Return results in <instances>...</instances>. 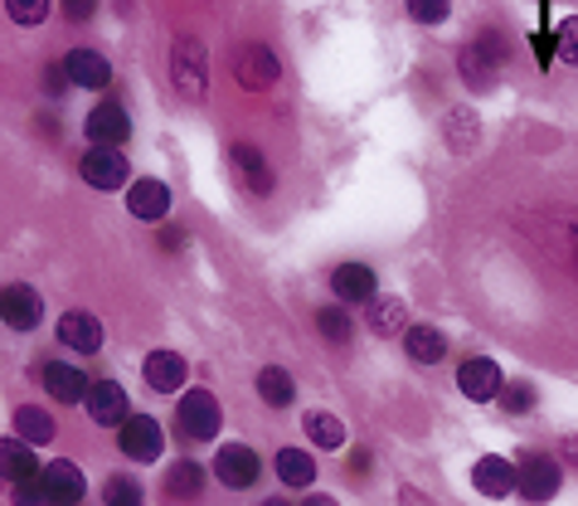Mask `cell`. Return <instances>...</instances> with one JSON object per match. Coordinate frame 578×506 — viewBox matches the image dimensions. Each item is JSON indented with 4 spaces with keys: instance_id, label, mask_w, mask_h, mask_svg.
<instances>
[{
    "instance_id": "obj_1",
    "label": "cell",
    "mask_w": 578,
    "mask_h": 506,
    "mask_svg": "<svg viewBox=\"0 0 578 506\" xmlns=\"http://www.w3.org/2000/svg\"><path fill=\"white\" fill-rule=\"evenodd\" d=\"M170 78H175V93L185 103H204L209 93V64H204V44L195 35H180L170 49Z\"/></svg>"
},
{
    "instance_id": "obj_2",
    "label": "cell",
    "mask_w": 578,
    "mask_h": 506,
    "mask_svg": "<svg viewBox=\"0 0 578 506\" xmlns=\"http://www.w3.org/2000/svg\"><path fill=\"white\" fill-rule=\"evenodd\" d=\"M515 492L525 497L530 506H544V502H554V492H559V463H554L549 453H525L520 458V468H515Z\"/></svg>"
},
{
    "instance_id": "obj_3",
    "label": "cell",
    "mask_w": 578,
    "mask_h": 506,
    "mask_svg": "<svg viewBox=\"0 0 578 506\" xmlns=\"http://www.w3.org/2000/svg\"><path fill=\"white\" fill-rule=\"evenodd\" d=\"M277 74H282V64H277V54H272L268 44H243V49H238L234 78L248 88V93H268V88L277 83Z\"/></svg>"
},
{
    "instance_id": "obj_4",
    "label": "cell",
    "mask_w": 578,
    "mask_h": 506,
    "mask_svg": "<svg viewBox=\"0 0 578 506\" xmlns=\"http://www.w3.org/2000/svg\"><path fill=\"white\" fill-rule=\"evenodd\" d=\"M180 434H185L190 443H209V438L219 434V400H214L209 390H190V395L180 400Z\"/></svg>"
},
{
    "instance_id": "obj_5",
    "label": "cell",
    "mask_w": 578,
    "mask_h": 506,
    "mask_svg": "<svg viewBox=\"0 0 578 506\" xmlns=\"http://www.w3.org/2000/svg\"><path fill=\"white\" fill-rule=\"evenodd\" d=\"M78 171H83V181L93 190H117V185H127L132 166H127V156H122V146H93Z\"/></svg>"
},
{
    "instance_id": "obj_6",
    "label": "cell",
    "mask_w": 578,
    "mask_h": 506,
    "mask_svg": "<svg viewBox=\"0 0 578 506\" xmlns=\"http://www.w3.org/2000/svg\"><path fill=\"white\" fill-rule=\"evenodd\" d=\"M258 472H263V463H258V453H253V448H243V443L219 448V458H214V477H219L229 492L253 487Z\"/></svg>"
},
{
    "instance_id": "obj_7",
    "label": "cell",
    "mask_w": 578,
    "mask_h": 506,
    "mask_svg": "<svg viewBox=\"0 0 578 506\" xmlns=\"http://www.w3.org/2000/svg\"><path fill=\"white\" fill-rule=\"evenodd\" d=\"M457 385H462V395L467 400L486 404V400L501 395L506 375H501V366H496L491 356H472V361H462V370H457Z\"/></svg>"
},
{
    "instance_id": "obj_8",
    "label": "cell",
    "mask_w": 578,
    "mask_h": 506,
    "mask_svg": "<svg viewBox=\"0 0 578 506\" xmlns=\"http://www.w3.org/2000/svg\"><path fill=\"white\" fill-rule=\"evenodd\" d=\"M161 424L151 419V414H127V424H122V453L132 458V463H151V458H161Z\"/></svg>"
},
{
    "instance_id": "obj_9",
    "label": "cell",
    "mask_w": 578,
    "mask_h": 506,
    "mask_svg": "<svg viewBox=\"0 0 578 506\" xmlns=\"http://www.w3.org/2000/svg\"><path fill=\"white\" fill-rule=\"evenodd\" d=\"M83 404H88V414H93V424H102V429H112V424L122 429V424H127V409H132L127 390H122L117 380H98Z\"/></svg>"
},
{
    "instance_id": "obj_10",
    "label": "cell",
    "mask_w": 578,
    "mask_h": 506,
    "mask_svg": "<svg viewBox=\"0 0 578 506\" xmlns=\"http://www.w3.org/2000/svg\"><path fill=\"white\" fill-rule=\"evenodd\" d=\"M39 312H44V302L30 283L5 288V297H0V322L15 326V331H34V326H39Z\"/></svg>"
},
{
    "instance_id": "obj_11",
    "label": "cell",
    "mask_w": 578,
    "mask_h": 506,
    "mask_svg": "<svg viewBox=\"0 0 578 506\" xmlns=\"http://www.w3.org/2000/svg\"><path fill=\"white\" fill-rule=\"evenodd\" d=\"M88 137H93V146H122L132 137V117L127 108L117 103H98L93 112H88Z\"/></svg>"
},
{
    "instance_id": "obj_12",
    "label": "cell",
    "mask_w": 578,
    "mask_h": 506,
    "mask_svg": "<svg viewBox=\"0 0 578 506\" xmlns=\"http://www.w3.org/2000/svg\"><path fill=\"white\" fill-rule=\"evenodd\" d=\"M59 341L78 356H93V351H102V326H98L93 312H64L59 317Z\"/></svg>"
},
{
    "instance_id": "obj_13",
    "label": "cell",
    "mask_w": 578,
    "mask_h": 506,
    "mask_svg": "<svg viewBox=\"0 0 578 506\" xmlns=\"http://www.w3.org/2000/svg\"><path fill=\"white\" fill-rule=\"evenodd\" d=\"M64 78L68 83H78V88H107L112 64L102 59L98 49H68L64 54Z\"/></svg>"
},
{
    "instance_id": "obj_14",
    "label": "cell",
    "mask_w": 578,
    "mask_h": 506,
    "mask_svg": "<svg viewBox=\"0 0 578 506\" xmlns=\"http://www.w3.org/2000/svg\"><path fill=\"white\" fill-rule=\"evenodd\" d=\"M39 482H44V492H49L59 506H78L83 502V492H88V482H83V472H78L68 458H59V463H49L39 472Z\"/></svg>"
},
{
    "instance_id": "obj_15",
    "label": "cell",
    "mask_w": 578,
    "mask_h": 506,
    "mask_svg": "<svg viewBox=\"0 0 578 506\" xmlns=\"http://www.w3.org/2000/svg\"><path fill=\"white\" fill-rule=\"evenodd\" d=\"M141 375H146V385H151V390L175 395V390L185 385L190 366H185V356H175V351H151V356H146V366H141Z\"/></svg>"
},
{
    "instance_id": "obj_16",
    "label": "cell",
    "mask_w": 578,
    "mask_h": 506,
    "mask_svg": "<svg viewBox=\"0 0 578 506\" xmlns=\"http://www.w3.org/2000/svg\"><path fill=\"white\" fill-rule=\"evenodd\" d=\"M39 375H44V390H49V395L59 400V404H78V400H88V390H93L83 370L64 366V361H49V366L39 370Z\"/></svg>"
},
{
    "instance_id": "obj_17",
    "label": "cell",
    "mask_w": 578,
    "mask_h": 506,
    "mask_svg": "<svg viewBox=\"0 0 578 506\" xmlns=\"http://www.w3.org/2000/svg\"><path fill=\"white\" fill-rule=\"evenodd\" d=\"M127 210L136 220H146V224H161L170 215V190L161 181H136L127 190Z\"/></svg>"
},
{
    "instance_id": "obj_18",
    "label": "cell",
    "mask_w": 578,
    "mask_h": 506,
    "mask_svg": "<svg viewBox=\"0 0 578 506\" xmlns=\"http://www.w3.org/2000/svg\"><path fill=\"white\" fill-rule=\"evenodd\" d=\"M442 137H447L452 156H467V151H476V137H481V117H476L472 108H452L447 117H442Z\"/></svg>"
},
{
    "instance_id": "obj_19",
    "label": "cell",
    "mask_w": 578,
    "mask_h": 506,
    "mask_svg": "<svg viewBox=\"0 0 578 506\" xmlns=\"http://www.w3.org/2000/svg\"><path fill=\"white\" fill-rule=\"evenodd\" d=\"M472 482L481 497H510V492H515V468H510L506 458H481V463L472 468Z\"/></svg>"
},
{
    "instance_id": "obj_20",
    "label": "cell",
    "mask_w": 578,
    "mask_h": 506,
    "mask_svg": "<svg viewBox=\"0 0 578 506\" xmlns=\"http://www.w3.org/2000/svg\"><path fill=\"white\" fill-rule=\"evenodd\" d=\"M331 292L340 302H370L374 297V273L365 263H340L331 273Z\"/></svg>"
},
{
    "instance_id": "obj_21",
    "label": "cell",
    "mask_w": 578,
    "mask_h": 506,
    "mask_svg": "<svg viewBox=\"0 0 578 506\" xmlns=\"http://www.w3.org/2000/svg\"><path fill=\"white\" fill-rule=\"evenodd\" d=\"M404 351L413 356L418 366H433L447 356V341H442L438 326H404Z\"/></svg>"
},
{
    "instance_id": "obj_22",
    "label": "cell",
    "mask_w": 578,
    "mask_h": 506,
    "mask_svg": "<svg viewBox=\"0 0 578 506\" xmlns=\"http://www.w3.org/2000/svg\"><path fill=\"white\" fill-rule=\"evenodd\" d=\"M229 156L238 161V171H243V185L253 190V195H268V190H272V171H268L263 151H258V146H248V142H234Z\"/></svg>"
},
{
    "instance_id": "obj_23",
    "label": "cell",
    "mask_w": 578,
    "mask_h": 506,
    "mask_svg": "<svg viewBox=\"0 0 578 506\" xmlns=\"http://www.w3.org/2000/svg\"><path fill=\"white\" fill-rule=\"evenodd\" d=\"M0 477L5 482H30L34 477V448L20 438H0Z\"/></svg>"
},
{
    "instance_id": "obj_24",
    "label": "cell",
    "mask_w": 578,
    "mask_h": 506,
    "mask_svg": "<svg viewBox=\"0 0 578 506\" xmlns=\"http://www.w3.org/2000/svg\"><path fill=\"white\" fill-rule=\"evenodd\" d=\"M272 468H277V477L287 482V487H311L316 482V458L306 453V448H282Z\"/></svg>"
},
{
    "instance_id": "obj_25",
    "label": "cell",
    "mask_w": 578,
    "mask_h": 506,
    "mask_svg": "<svg viewBox=\"0 0 578 506\" xmlns=\"http://www.w3.org/2000/svg\"><path fill=\"white\" fill-rule=\"evenodd\" d=\"M404 302L399 297H370V331L374 336H404Z\"/></svg>"
},
{
    "instance_id": "obj_26",
    "label": "cell",
    "mask_w": 578,
    "mask_h": 506,
    "mask_svg": "<svg viewBox=\"0 0 578 506\" xmlns=\"http://www.w3.org/2000/svg\"><path fill=\"white\" fill-rule=\"evenodd\" d=\"M258 395H263V400L272 404V409H287V404L297 400V385H292L287 370L268 366V370H258Z\"/></svg>"
},
{
    "instance_id": "obj_27",
    "label": "cell",
    "mask_w": 578,
    "mask_h": 506,
    "mask_svg": "<svg viewBox=\"0 0 578 506\" xmlns=\"http://www.w3.org/2000/svg\"><path fill=\"white\" fill-rule=\"evenodd\" d=\"M306 438H311L316 448H345V424H340L336 414L316 409V414H306Z\"/></svg>"
},
{
    "instance_id": "obj_28",
    "label": "cell",
    "mask_w": 578,
    "mask_h": 506,
    "mask_svg": "<svg viewBox=\"0 0 578 506\" xmlns=\"http://www.w3.org/2000/svg\"><path fill=\"white\" fill-rule=\"evenodd\" d=\"M15 434L25 438V443H49V438H54V419L44 409H34V404H25V409H15Z\"/></svg>"
},
{
    "instance_id": "obj_29",
    "label": "cell",
    "mask_w": 578,
    "mask_h": 506,
    "mask_svg": "<svg viewBox=\"0 0 578 506\" xmlns=\"http://www.w3.org/2000/svg\"><path fill=\"white\" fill-rule=\"evenodd\" d=\"M5 10L15 25H44L49 20V0H5Z\"/></svg>"
},
{
    "instance_id": "obj_30",
    "label": "cell",
    "mask_w": 578,
    "mask_h": 506,
    "mask_svg": "<svg viewBox=\"0 0 578 506\" xmlns=\"http://www.w3.org/2000/svg\"><path fill=\"white\" fill-rule=\"evenodd\" d=\"M102 497H107V506H141V487L132 477H107Z\"/></svg>"
},
{
    "instance_id": "obj_31",
    "label": "cell",
    "mask_w": 578,
    "mask_h": 506,
    "mask_svg": "<svg viewBox=\"0 0 578 506\" xmlns=\"http://www.w3.org/2000/svg\"><path fill=\"white\" fill-rule=\"evenodd\" d=\"M200 482H204V468L200 463H180L175 472H170V492H175V497H195Z\"/></svg>"
},
{
    "instance_id": "obj_32",
    "label": "cell",
    "mask_w": 578,
    "mask_h": 506,
    "mask_svg": "<svg viewBox=\"0 0 578 506\" xmlns=\"http://www.w3.org/2000/svg\"><path fill=\"white\" fill-rule=\"evenodd\" d=\"M316 326H321L326 341H345V336H350V317L340 307H321V312H316Z\"/></svg>"
},
{
    "instance_id": "obj_33",
    "label": "cell",
    "mask_w": 578,
    "mask_h": 506,
    "mask_svg": "<svg viewBox=\"0 0 578 506\" xmlns=\"http://www.w3.org/2000/svg\"><path fill=\"white\" fill-rule=\"evenodd\" d=\"M408 15L418 20V25H442V20L452 15L447 0H408Z\"/></svg>"
},
{
    "instance_id": "obj_34",
    "label": "cell",
    "mask_w": 578,
    "mask_h": 506,
    "mask_svg": "<svg viewBox=\"0 0 578 506\" xmlns=\"http://www.w3.org/2000/svg\"><path fill=\"white\" fill-rule=\"evenodd\" d=\"M15 506H59V502L44 492L39 477H30V482H15Z\"/></svg>"
},
{
    "instance_id": "obj_35",
    "label": "cell",
    "mask_w": 578,
    "mask_h": 506,
    "mask_svg": "<svg viewBox=\"0 0 578 506\" xmlns=\"http://www.w3.org/2000/svg\"><path fill=\"white\" fill-rule=\"evenodd\" d=\"M554 44H559V59L578 64V15H574V20H564L559 35H554Z\"/></svg>"
},
{
    "instance_id": "obj_36",
    "label": "cell",
    "mask_w": 578,
    "mask_h": 506,
    "mask_svg": "<svg viewBox=\"0 0 578 506\" xmlns=\"http://www.w3.org/2000/svg\"><path fill=\"white\" fill-rule=\"evenodd\" d=\"M530 400H535V390H530V385H501V409L525 414V409H530Z\"/></svg>"
},
{
    "instance_id": "obj_37",
    "label": "cell",
    "mask_w": 578,
    "mask_h": 506,
    "mask_svg": "<svg viewBox=\"0 0 578 506\" xmlns=\"http://www.w3.org/2000/svg\"><path fill=\"white\" fill-rule=\"evenodd\" d=\"M64 10H68V20H88L93 15V0H64Z\"/></svg>"
},
{
    "instance_id": "obj_38",
    "label": "cell",
    "mask_w": 578,
    "mask_h": 506,
    "mask_svg": "<svg viewBox=\"0 0 578 506\" xmlns=\"http://www.w3.org/2000/svg\"><path fill=\"white\" fill-rule=\"evenodd\" d=\"M302 506H336V497H326V492H311Z\"/></svg>"
},
{
    "instance_id": "obj_39",
    "label": "cell",
    "mask_w": 578,
    "mask_h": 506,
    "mask_svg": "<svg viewBox=\"0 0 578 506\" xmlns=\"http://www.w3.org/2000/svg\"><path fill=\"white\" fill-rule=\"evenodd\" d=\"M263 506H287V502H282V497H272V502H263Z\"/></svg>"
},
{
    "instance_id": "obj_40",
    "label": "cell",
    "mask_w": 578,
    "mask_h": 506,
    "mask_svg": "<svg viewBox=\"0 0 578 506\" xmlns=\"http://www.w3.org/2000/svg\"><path fill=\"white\" fill-rule=\"evenodd\" d=\"M0 297H5V288H0Z\"/></svg>"
}]
</instances>
